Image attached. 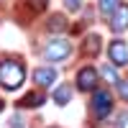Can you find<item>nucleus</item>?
<instances>
[{"label":"nucleus","mask_w":128,"mask_h":128,"mask_svg":"<svg viewBox=\"0 0 128 128\" xmlns=\"http://www.w3.org/2000/svg\"><path fill=\"white\" fill-rule=\"evenodd\" d=\"M26 80V69H23V64L16 62V59H5V62H0V84L8 90H18L20 84H23Z\"/></svg>","instance_id":"nucleus-1"},{"label":"nucleus","mask_w":128,"mask_h":128,"mask_svg":"<svg viewBox=\"0 0 128 128\" xmlns=\"http://www.w3.org/2000/svg\"><path fill=\"white\" fill-rule=\"evenodd\" d=\"M69 54H72V46H69V41L62 38V36L51 38L49 44L44 46V56H46L49 62H64Z\"/></svg>","instance_id":"nucleus-2"},{"label":"nucleus","mask_w":128,"mask_h":128,"mask_svg":"<svg viewBox=\"0 0 128 128\" xmlns=\"http://www.w3.org/2000/svg\"><path fill=\"white\" fill-rule=\"evenodd\" d=\"M110 108H113L110 92H108V90H95V95H92V113H95V118L102 120L105 115L110 113Z\"/></svg>","instance_id":"nucleus-3"},{"label":"nucleus","mask_w":128,"mask_h":128,"mask_svg":"<svg viewBox=\"0 0 128 128\" xmlns=\"http://www.w3.org/2000/svg\"><path fill=\"white\" fill-rule=\"evenodd\" d=\"M77 90H82V92L98 90V69L95 67H84V69L77 72Z\"/></svg>","instance_id":"nucleus-4"},{"label":"nucleus","mask_w":128,"mask_h":128,"mask_svg":"<svg viewBox=\"0 0 128 128\" xmlns=\"http://www.w3.org/2000/svg\"><path fill=\"white\" fill-rule=\"evenodd\" d=\"M110 62H113V67H123V64H128V44L120 38H115L113 44H110Z\"/></svg>","instance_id":"nucleus-5"},{"label":"nucleus","mask_w":128,"mask_h":128,"mask_svg":"<svg viewBox=\"0 0 128 128\" xmlns=\"http://www.w3.org/2000/svg\"><path fill=\"white\" fill-rule=\"evenodd\" d=\"M110 16H113V18H110V28H113V31H126V28H128V5H126V3H120Z\"/></svg>","instance_id":"nucleus-6"},{"label":"nucleus","mask_w":128,"mask_h":128,"mask_svg":"<svg viewBox=\"0 0 128 128\" xmlns=\"http://www.w3.org/2000/svg\"><path fill=\"white\" fill-rule=\"evenodd\" d=\"M34 82L38 84V87H51V84L56 82V72L51 67H38L34 72Z\"/></svg>","instance_id":"nucleus-7"},{"label":"nucleus","mask_w":128,"mask_h":128,"mask_svg":"<svg viewBox=\"0 0 128 128\" xmlns=\"http://www.w3.org/2000/svg\"><path fill=\"white\" fill-rule=\"evenodd\" d=\"M98 51H100V36L90 34L87 38H84V54L87 56H98Z\"/></svg>","instance_id":"nucleus-8"},{"label":"nucleus","mask_w":128,"mask_h":128,"mask_svg":"<svg viewBox=\"0 0 128 128\" xmlns=\"http://www.w3.org/2000/svg\"><path fill=\"white\" fill-rule=\"evenodd\" d=\"M38 105H44V95L41 92H28L20 100V108H38Z\"/></svg>","instance_id":"nucleus-9"},{"label":"nucleus","mask_w":128,"mask_h":128,"mask_svg":"<svg viewBox=\"0 0 128 128\" xmlns=\"http://www.w3.org/2000/svg\"><path fill=\"white\" fill-rule=\"evenodd\" d=\"M69 98H72V90L67 87V84H59L56 92H54V102H56V105H67Z\"/></svg>","instance_id":"nucleus-10"},{"label":"nucleus","mask_w":128,"mask_h":128,"mask_svg":"<svg viewBox=\"0 0 128 128\" xmlns=\"http://www.w3.org/2000/svg\"><path fill=\"white\" fill-rule=\"evenodd\" d=\"M100 74H102L108 82H113V84H118V80H120V77H118V72L113 69V64H105V67L100 69Z\"/></svg>","instance_id":"nucleus-11"},{"label":"nucleus","mask_w":128,"mask_h":128,"mask_svg":"<svg viewBox=\"0 0 128 128\" xmlns=\"http://www.w3.org/2000/svg\"><path fill=\"white\" fill-rule=\"evenodd\" d=\"M64 26H67L64 16H51V20H49V28H51V31H62Z\"/></svg>","instance_id":"nucleus-12"},{"label":"nucleus","mask_w":128,"mask_h":128,"mask_svg":"<svg viewBox=\"0 0 128 128\" xmlns=\"http://www.w3.org/2000/svg\"><path fill=\"white\" fill-rule=\"evenodd\" d=\"M118 5H120V0H100V10L102 13H113Z\"/></svg>","instance_id":"nucleus-13"},{"label":"nucleus","mask_w":128,"mask_h":128,"mask_svg":"<svg viewBox=\"0 0 128 128\" xmlns=\"http://www.w3.org/2000/svg\"><path fill=\"white\" fill-rule=\"evenodd\" d=\"M118 92L123 95V100H128V80H118Z\"/></svg>","instance_id":"nucleus-14"},{"label":"nucleus","mask_w":128,"mask_h":128,"mask_svg":"<svg viewBox=\"0 0 128 128\" xmlns=\"http://www.w3.org/2000/svg\"><path fill=\"white\" fill-rule=\"evenodd\" d=\"M31 8H34V10H44L46 8V0H31Z\"/></svg>","instance_id":"nucleus-15"},{"label":"nucleus","mask_w":128,"mask_h":128,"mask_svg":"<svg viewBox=\"0 0 128 128\" xmlns=\"http://www.w3.org/2000/svg\"><path fill=\"white\" fill-rule=\"evenodd\" d=\"M64 3H67V8H69V10H77V8L82 5V0H64Z\"/></svg>","instance_id":"nucleus-16"},{"label":"nucleus","mask_w":128,"mask_h":128,"mask_svg":"<svg viewBox=\"0 0 128 128\" xmlns=\"http://www.w3.org/2000/svg\"><path fill=\"white\" fill-rule=\"evenodd\" d=\"M10 128H23V123H20V118H13V120H10Z\"/></svg>","instance_id":"nucleus-17"},{"label":"nucleus","mask_w":128,"mask_h":128,"mask_svg":"<svg viewBox=\"0 0 128 128\" xmlns=\"http://www.w3.org/2000/svg\"><path fill=\"white\" fill-rule=\"evenodd\" d=\"M3 108H5V102H3V100H0V110H3Z\"/></svg>","instance_id":"nucleus-18"}]
</instances>
